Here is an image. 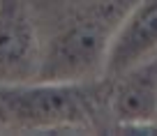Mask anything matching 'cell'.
I'll list each match as a JSON object with an SVG mask.
<instances>
[{
    "label": "cell",
    "instance_id": "1",
    "mask_svg": "<svg viewBox=\"0 0 157 136\" xmlns=\"http://www.w3.org/2000/svg\"><path fill=\"white\" fill-rule=\"evenodd\" d=\"M139 0H90L42 44L37 81H93L104 72L111 39Z\"/></svg>",
    "mask_w": 157,
    "mask_h": 136
},
{
    "label": "cell",
    "instance_id": "2",
    "mask_svg": "<svg viewBox=\"0 0 157 136\" xmlns=\"http://www.w3.org/2000/svg\"><path fill=\"white\" fill-rule=\"evenodd\" d=\"M99 90L88 81L0 83V111L30 131L88 129Z\"/></svg>",
    "mask_w": 157,
    "mask_h": 136
},
{
    "label": "cell",
    "instance_id": "3",
    "mask_svg": "<svg viewBox=\"0 0 157 136\" xmlns=\"http://www.w3.org/2000/svg\"><path fill=\"white\" fill-rule=\"evenodd\" d=\"M42 44L28 0H0V83L35 81Z\"/></svg>",
    "mask_w": 157,
    "mask_h": 136
},
{
    "label": "cell",
    "instance_id": "4",
    "mask_svg": "<svg viewBox=\"0 0 157 136\" xmlns=\"http://www.w3.org/2000/svg\"><path fill=\"white\" fill-rule=\"evenodd\" d=\"M152 55H157V0H139L111 39L104 76L113 81Z\"/></svg>",
    "mask_w": 157,
    "mask_h": 136
},
{
    "label": "cell",
    "instance_id": "5",
    "mask_svg": "<svg viewBox=\"0 0 157 136\" xmlns=\"http://www.w3.org/2000/svg\"><path fill=\"white\" fill-rule=\"evenodd\" d=\"M111 111L118 122L157 118V55L113 78Z\"/></svg>",
    "mask_w": 157,
    "mask_h": 136
},
{
    "label": "cell",
    "instance_id": "6",
    "mask_svg": "<svg viewBox=\"0 0 157 136\" xmlns=\"http://www.w3.org/2000/svg\"><path fill=\"white\" fill-rule=\"evenodd\" d=\"M120 134H157V118L152 120H127L118 122Z\"/></svg>",
    "mask_w": 157,
    "mask_h": 136
}]
</instances>
